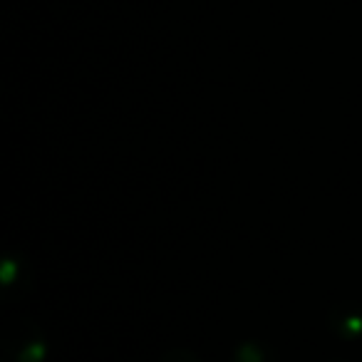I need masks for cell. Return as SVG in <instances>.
<instances>
[{
    "label": "cell",
    "mask_w": 362,
    "mask_h": 362,
    "mask_svg": "<svg viewBox=\"0 0 362 362\" xmlns=\"http://www.w3.org/2000/svg\"><path fill=\"white\" fill-rule=\"evenodd\" d=\"M161 362H202V360H199L197 352L189 350V347H171V350L161 357Z\"/></svg>",
    "instance_id": "obj_4"
},
{
    "label": "cell",
    "mask_w": 362,
    "mask_h": 362,
    "mask_svg": "<svg viewBox=\"0 0 362 362\" xmlns=\"http://www.w3.org/2000/svg\"><path fill=\"white\" fill-rule=\"evenodd\" d=\"M47 345L40 332L33 327L30 335L21 337V347L16 350V362H42L45 360Z\"/></svg>",
    "instance_id": "obj_3"
},
{
    "label": "cell",
    "mask_w": 362,
    "mask_h": 362,
    "mask_svg": "<svg viewBox=\"0 0 362 362\" xmlns=\"http://www.w3.org/2000/svg\"><path fill=\"white\" fill-rule=\"evenodd\" d=\"M233 362H278V355L271 345L258 340H246L236 347Z\"/></svg>",
    "instance_id": "obj_2"
},
{
    "label": "cell",
    "mask_w": 362,
    "mask_h": 362,
    "mask_svg": "<svg viewBox=\"0 0 362 362\" xmlns=\"http://www.w3.org/2000/svg\"><path fill=\"white\" fill-rule=\"evenodd\" d=\"M327 325L337 337L347 342L362 340V305L357 303H340L330 310Z\"/></svg>",
    "instance_id": "obj_1"
}]
</instances>
